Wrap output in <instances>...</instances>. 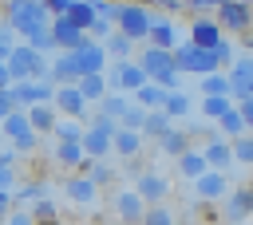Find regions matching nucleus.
Returning a JSON list of instances; mask_svg holds the SVG:
<instances>
[{"mask_svg":"<svg viewBox=\"0 0 253 225\" xmlns=\"http://www.w3.org/2000/svg\"><path fill=\"white\" fill-rule=\"evenodd\" d=\"M115 213H119V221H126V225H142L146 201L138 197V189H123V193L115 197Z\"/></svg>","mask_w":253,"mask_h":225,"instance_id":"17","label":"nucleus"},{"mask_svg":"<svg viewBox=\"0 0 253 225\" xmlns=\"http://www.w3.org/2000/svg\"><path fill=\"white\" fill-rule=\"evenodd\" d=\"M170 126H174V118H170L166 111H150V114H146V126H142V134H150V138H162Z\"/></svg>","mask_w":253,"mask_h":225,"instance_id":"38","label":"nucleus"},{"mask_svg":"<svg viewBox=\"0 0 253 225\" xmlns=\"http://www.w3.org/2000/svg\"><path fill=\"white\" fill-rule=\"evenodd\" d=\"M12 87V71H8V63L0 59V91H8Z\"/></svg>","mask_w":253,"mask_h":225,"instance_id":"56","label":"nucleus"},{"mask_svg":"<svg viewBox=\"0 0 253 225\" xmlns=\"http://www.w3.org/2000/svg\"><path fill=\"white\" fill-rule=\"evenodd\" d=\"M12 4H40V0H12Z\"/></svg>","mask_w":253,"mask_h":225,"instance_id":"58","label":"nucleus"},{"mask_svg":"<svg viewBox=\"0 0 253 225\" xmlns=\"http://www.w3.org/2000/svg\"><path fill=\"white\" fill-rule=\"evenodd\" d=\"M12 47H16V32H12V24L4 20V24H0V59H8Z\"/></svg>","mask_w":253,"mask_h":225,"instance_id":"46","label":"nucleus"},{"mask_svg":"<svg viewBox=\"0 0 253 225\" xmlns=\"http://www.w3.org/2000/svg\"><path fill=\"white\" fill-rule=\"evenodd\" d=\"M103 75H107V87H111V91H123V95H134L138 87L150 83L146 71L138 67V59H123V63H115V67L103 71Z\"/></svg>","mask_w":253,"mask_h":225,"instance_id":"6","label":"nucleus"},{"mask_svg":"<svg viewBox=\"0 0 253 225\" xmlns=\"http://www.w3.org/2000/svg\"><path fill=\"white\" fill-rule=\"evenodd\" d=\"M67 20L75 24V28H83V32H91L95 24H99V12L87 4V0H79V4H71V12H67Z\"/></svg>","mask_w":253,"mask_h":225,"instance_id":"32","label":"nucleus"},{"mask_svg":"<svg viewBox=\"0 0 253 225\" xmlns=\"http://www.w3.org/2000/svg\"><path fill=\"white\" fill-rule=\"evenodd\" d=\"M229 83H233V103L253 99V51L249 55H237L229 63Z\"/></svg>","mask_w":253,"mask_h":225,"instance_id":"9","label":"nucleus"},{"mask_svg":"<svg viewBox=\"0 0 253 225\" xmlns=\"http://www.w3.org/2000/svg\"><path fill=\"white\" fill-rule=\"evenodd\" d=\"M190 150V134L182 130V126H170L162 138H158V154H170V158H182Z\"/></svg>","mask_w":253,"mask_h":225,"instance_id":"22","label":"nucleus"},{"mask_svg":"<svg viewBox=\"0 0 253 225\" xmlns=\"http://www.w3.org/2000/svg\"><path fill=\"white\" fill-rule=\"evenodd\" d=\"M55 138H59V142H83V126H79L75 118H59V122H55Z\"/></svg>","mask_w":253,"mask_h":225,"instance_id":"42","label":"nucleus"},{"mask_svg":"<svg viewBox=\"0 0 253 225\" xmlns=\"http://www.w3.org/2000/svg\"><path fill=\"white\" fill-rule=\"evenodd\" d=\"M75 55V63H79V75H103V67H107V47L99 43V39H87L83 47H75L71 51Z\"/></svg>","mask_w":253,"mask_h":225,"instance_id":"11","label":"nucleus"},{"mask_svg":"<svg viewBox=\"0 0 253 225\" xmlns=\"http://www.w3.org/2000/svg\"><path fill=\"white\" fill-rule=\"evenodd\" d=\"M8 225H36V221H32V209H28V213H24V209H12Z\"/></svg>","mask_w":253,"mask_h":225,"instance_id":"54","label":"nucleus"},{"mask_svg":"<svg viewBox=\"0 0 253 225\" xmlns=\"http://www.w3.org/2000/svg\"><path fill=\"white\" fill-rule=\"evenodd\" d=\"M12 201H16V197H12V189H0V217H4V221L12 217Z\"/></svg>","mask_w":253,"mask_h":225,"instance_id":"53","label":"nucleus"},{"mask_svg":"<svg viewBox=\"0 0 253 225\" xmlns=\"http://www.w3.org/2000/svg\"><path fill=\"white\" fill-rule=\"evenodd\" d=\"M28 122H32V130L36 134H43V130H55V111L47 107V103H40V107H28Z\"/></svg>","mask_w":253,"mask_h":225,"instance_id":"31","label":"nucleus"},{"mask_svg":"<svg viewBox=\"0 0 253 225\" xmlns=\"http://www.w3.org/2000/svg\"><path fill=\"white\" fill-rule=\"evenodd\" d=\"M12 111H20V107H16V99H12V91H0V122H4Z\"/></svg>","mask_w":253,"mask_h":225,"instance_id":"49","label":"nucleus"},{"mask_svg":"<svg viewBox=\"0 0 253 225\" xmlns=\"http://www.w3.org/2000/svg\"><path fill=\"white\" fill-rule=\"evenodd\" d=\"M138 67H142L146 79L158 83L162 91H182V71H178V63H174V51L150 43L146 51H138Z\"/></svg>","mask_w":253,"mask_h":225,"instance_id":"1","label":"nucleus"},{"mask_svg":"<svg viewBox=\"0 0 253 225\" xmlns=\"http://www.w3.org/2000/svg\"><path fill=\"white\" fill-rule=\"evenodd\" d=\"M0 162H4V166H12V162H16V150H0Z\"/></svg>","mask_w":253,"mask_h":225,"instance_id":"57","label":"nucleus"},{"mask_svg":"<svg viewBox=\"0 0 253 225\" xmlns=\"http://www.w3.org/2000/svg\"><path fill=\"white\" fill-rule=\"evenodd\" d=\"M83 174H87L95 186H107V182H111V166H107L103 158H87V162H83Z\"/></svg>","mask_w":253,"mask_h":225,"instance_id":"40","label":"nucleus"},{"mask_svg":"<svg viewBox=\"0 0 253 225\" xmlns=\"http://www.w3.org/2000/svg\"><path fill=\"white\" fill-rule=\"evenodd\" d=\"M178 170H182V178H190V182H198V178H202V174L210 170V162H206V154H202V146H198V150L190 146V150H186V154L178 158Z\"/></svg>","mask_w":253,"mask_h":225,"instance_id":"25","label":"nucleus"},{"mask_svg":"<svg viewBox=\"0 0 253 225\" xmlns=\"http://www.w3.org/2000/svg\"><path fill=\"white\" fill-rule=\"evenodd\" d=\"M142 225H174V213H170L166 205H146Z\"/></svg>","mask_w":253,"mask_h":225,"instance_id":"44","label":"nucleus"},{"mask_svg":"<svg viewBox=\"0 0 253 225\" xmlns=\"http://www.w3.org/2000/svg\"><path fill=\"white\" fill-rule=\"evenodd\" d=\"M51 79L59 83V87H67V83H79L83 75H79V63H75V55L71 51H59L55 55V63H51Z\"/></svg>","mask_w":253,"mask_h":225,"instance_id":"21","label":"nucleus"},{"mask_svg":"<svg viewBox=\"0 0 253 225\" xmlns=\"http://www.w3.org/2000/svg\"><path fill=\"white\" fill-rule=\"evenodd\" d=\"M55 162H59V166H67V170H79V166L87 162L83 142H59V146H55Z\"/></svg>","mask_w":253,"mask_h":225,"instance_id":"30","label":"nucleus"},{"mask_svg":"<svg viewBox=\"0 0 253 225\" xmlns=\"http://www.w3.org/2000/svg\"><path fill=\"white\" fill-rule=\"evenodd\" d=\"M103 47H107V55H111L115 63H123V59H130V55H134V39H130V36H123V32H111V36L103 39Z\"/></svg>","mask_w":253,"mask_h":225,"instance_id":"27","label":"nucleus"},{"mask_svg":"<svg viewBox=\"0 0 253 225\" xmlns=\"http://www.w3.org/2000/svg\"><path fill=\"white\" fill-rule=\"evenodd\" d=\"M233 162H245V166H253V134H241V138H233Z\"/></svg>","mask_w":253,"mask_h":225,"instance_id":"43","label":"nucleus"},{"mask_svg":"<svg viewBox=\"0 0 253 225\" xmlns=\"http://www.w3.org/2000/svg\"><path fill=\"white\" fill-rule=\"evenodd\" d=\"M91 126H95V130H103V134H115V130H119V118H111V114H95V118H91Z\"/></svg>","mask_w":253,"mask_h":225,"instance_id":"48","label":"nucleus"},{"mask_svg":"<svg viewBox=\"0 0 253 225\" xmlns=\"http://www.w3.org/2000/svg\"><path fill=\"white\" fill-rule=\"evenodd\" d=\"M237 111L245 114V122H249V130H253V99H241V103H237Z\"/></svg>","mask_w":253,"mask_h":225,"instance_id":"55","label":"nucleus"},{"mask_svg":"<svg viewBox=\"0 0 253 225\" xmlns=\"http://www.w3.org/2000/svg\"><path fill=\"white\" fill-rule=\"evenodd\" d=\"M12 146H16V154H32V150L40 146V134H36V130H28V134H20Z\"/></svg>","mask_w":253,"mask_h":225,"instance_id":"47","label":"nucleus"},{"mask_svg":"<svg viewBox=\"0 0 253 225\" xmlns=\"http://www.w3.org/2000/svg\"><path fill=\"white\" fill-rule=\"evenodd\" d=\"M217 134H221V138H229V142H233V138H241V134H249L245 114H241L237 107H233V111H225V114L217 118Z\"/></svg>","mask_w":253,"mask_h":225,"instance_id":"23","label":"nucleus"},{"mask_svg":"<svg viewBox=\"0 0 253 225\" xmlns=\"http://www.w3.org/2000/svg\"><path fill=\"white\" fill-rule=\"evenodd\" d=\"M111 138H115V134H103V130L87 126V130H83V150H87V158H103V154H111Z\"/></svg>","mask_w":253,"mask_h":225,"instance_id":"29","label":"nucleus"},{"mask_svg":"<svg viewBox=\"0 0 253 225\" xmlns=\"http://www.w3.org/2000/svg\"><path fill=\"white\" fill-rule=\"evenodd\" d=\"M202 154H206L210 170H225V166L233 162V142H229V138H210V142L202 146Z\"/></svg>","mask_w":253,"mask_h":225,"instance_id":"20","label":"nucleus"},{"mask_svg":"<svg viewBox=\"0 0 253 225\" xmlns=\"http://www.w3.org/2000/svg\"><path fill=\"white\" fill-rule=\"evenodd\" d=\"M174 63H178L182 75H213V71H221L217 51L198 47V43H190V39H182V43L174 47Z\"/></svg>","mask_w":253,"mask_h":225,"instance_id":"5","label":"nucleus"},{"mask_svg":"<svg viewBox=\"0 0 253 225\" xmlns=\"http://www.w3.org/2000/svg\"><path fill=\"white\" fill-rule=\"evenodd\" d=\"M4 63H8V71H12V83H28V79H32V83H55V79H51V67L43 63V55H40L36 47H28V43H16Z\"/></svg>","mask_w":253,"mask_h":225,"instance_id":"2","label":"nucleus"},{"mask_svg":"<svg viewBox=\"0 0 253 225\" xmlns=\"http://www.w3.org/2000/svg\"><path fill=\"white\" fill-rule=\"evenodd\" d=\"M150 4H154L162 16H170V12H182V8H186V0H150Z\"/></svg>","mask_w":253,"mask_h":225,"instance_id":"50","label":"nucleus"},{"mask_svg":"<svg viewBox=\"0 0 253 225\" xmlns=\"http://www.w3.org/2000/svg\"><path fill=\"white\" fill-rule=\"evenodd\" d=\"M51 39H55V51H75V47H83L91 36H87L83 28H75L67 16H55V20H51Z\"/></svg>","mask_w":253,"mask_h":225,"instance_id":"10","label":"nucleus"},{"mask_svg":"<svg viewBox=\"0 0 253 225\" xmlns=\"http://www.w3.org/2000/svg\"><path fill=\"white\" fill-rule=\"evenodd\" d=\"M249 213H253V186L229 189V193H225V221H229V225H241Z\"/></svg>","mask_w":253,"mask_h":225,"instance_id":"14","label":"nucleus"},{"mask_svg":"<svg viewBox=\"0 0 253 225\" xmlns=\"http://www.w3.org/2000/svg\"><path fill=\"white\" fill-rule=\"evenodd\" d=\"M166 95H170V91H162L158 83H146V87H138L130 99H134L138 107H146V111H162V107H166Z\"/></svg>","mask_w":253,"mask_h":225,"instance_id":"28","label":"nucleus"},{"mask_svg":"<svg viewBox=\"0 0 253 225\" xmlns=\"http://www.w3.org/2000/svg\"><path fill=\"white\" fill-rule=\"evenodd\" d=\"M150 43L154 47H166V51H174L182 39H178V24L170 20V16H154V28H150Z\"/></svg>","mask_w":253,"mask_h":225,"instance_id":"18","label":"nucleus"},{"mask_svg":"<svg viewBox=\"0 0 253 225\" xmlns=\"http://www.w3.org/2000/svg\"><path fill=\"white\" fill-rule=\"evenodd\" d=\"M245 4H253V0H245Z\"/></svg>","mask_w":253,"mask_h":225,"instance_id":"59","label":"nucleus"},{"mask_svg":"<svg viewBox=\"0 0 253 225\" xmlns=\"http://www.w3.org/2000/svg\"><path fill=\"white\" fill-rule=\"evenodd\" d=\"M225 36H221V24L213 20V16H194L190 20V43H198V47H217Z\"/></svg>","mask_w":253,"mask_h":225,"instance_id":"12","label":"nucleus"},{"mask_svg":"<svg viewBox=\"0 0 253 225\" xmlns=\"http://www.w3.org/2000/svg\"><path fill=\"white\" fill-rule=\"evenodd\" d=\"M51 12H47V4L40 0V4H12L8 0V24H12V32L20 36V39H32L36 32H47L51 28Z\"/></svg>","mask_w":253,"mask_h":225,"instance_id":"3","label":"nucleus"},{"mask_svg":"<svg viewBox=\"0 0 253 225\" xmlns=\"http://www.w3.org/2000/svg\"><path fill=\"white\" fill-rule=\"evenodd\" d=\"M213 20L221 24V32H249L253 28V4L245 0H229L213 12Z\"/></svg>","mask_w":253,"mask_h":225,"instance_id":"7","label":"nucleus"},{"mask_svg":"<svg viewBox=\"0 0 253 225\" xmlns=\"http://www.w3.org/2000/svg\"><path fill=\"white\" fill-rule=\"evenodd\" d=\"M75 87H79V91H83V99H87V103H95V107H99V103L111 95V87H107V75H83Z\"/></svg>","mask_w":253,"mask_h":225,"instance_id":"26","label":"nucleus"},{"mask_svg":"<svg viewBox=\"0 0 253 225\" xmlns=\"http://www.w3.org/2000/svg\"><path fill=\"white\" fill-rule=\"evenodd\" d=\"M202 95L213 99V95H233V83L225 71H213V75H202Z\"/></svg>","mask_w":253,"mask_h":225,"instance_id":"33","label":"nucleus"},{"mask_svg":"<svg viewBox=\"0 0 253 225\" xmlns=\"http://www.w3.org/2000/svg\"><path fill=\"white\" fill-rule=\"evenodd\" d=\"M190 107H194V103H190V91H170L162 111H166L170 118H190Z\"/></svg>","mask_w":253,"mask_h":225,"instance_id":"35","label":"nucleus"},{"mask_svg":"<svg viewBox=\"0 0 253 225\" xmlns=\"http://www.w3.org/2000/svg\"><path fill=\"white\" fill-rule=\"evenodd\" d=\"M134 189H138V197H142L146 205H162V197L170 193V182H166L158 170H146V174L134 178Z\"/></svg>","mask_w":253,"mask_h":225,"instance_id":"13","label":"nucleus"},{"mask_svg":"<svg viewBox=\"0 0 253 225\" xmlns=\"http://www.w3.org/2000/svg\"><path fill=\"white\" fill-rule=\"evenodd\" d=\"M12 197H16V201H32V205H36V201H43V197H47V182H28V186L12 189Z\"/></svg>","mask_w":253,"mask_h":225,"instance_id":"41","label":"nucleus"},{"mask_svg":"<svg viewBox=\"0 0 253 225\" xmlns=\"http://www.w3.org/2000/svg\"><path fill=\"white\" fill-rule=\"evenodd\" d=\"M95 189H99V186H95L87 174H71V178L63 182V193H67L75 205H91V201H95Z\"/></svg>","mask_w":253,"mask_h":225,"instance_id":"19","label":"nucleus"},{"mask_svg":"<svg viewBox=\"0 0 253 225\" xmlns=\"http://www.w3.org/2000/svg\"><path fill=\"white\" fill-rule=\"evenodd\" d=\"M0 189H16V174H12V166H4V162H0Z\"/></svg>","mask_w":253,"mask_h":225,"instance_id":"52","label":"nucleus"},{"mask_svg":"<svg viewBox=\"0 0 253 225\" xmlns=\"http://www.w3.org/2000/svg\"><path fill=\"white\" fill-rule=\"evenodd\" d=\"M0 130H4V134H8L12 142H16L20 134H28V130H32V122H28V111H12V114H8L4 122H0Z\"/></svg>","mask_w":253,"mask_h":225,"instance_id":"37","label":"nucleus"},{"mask_svg":"<svg viewBox=\"0 0 253 225\" xmlns=\"http://www.w3.org/2000/svg\"><path fill=\"white\" fill-rule=\"evenodd\" d=\"M51 103H55V107H59V114H67V118H83V111L91 107L75 83H67V87H55V99H51Z\"/></svg>","mask_w":253,"mask_h":225,"instance_id":"15","label":"nucleus"},{"mask_svg":"<svg viewBox=\"0 0 253 225\" xmlns=\"http://www.w3.org/2000/svg\"><path fill=\"white\" fill-rule=\"evenodd\" d=\"M43 4H47V12H51V16H67V12H71V4H79V0H43Z\"/></svg>","mask_w":253,"mask_h":225,"instance_id":"51","label":"nucleus"},{"mask_svg":"<svg viewBox=\"0 0 253 225\" xmlns=\"http://www.w3.org/2000/svg\"><path fill=\"white\" fill-rule=\"evenodd\" d=\"M130 103H134L130 95H123V91H111V95H107V99L99 103V114H111V118H123Z\"/></svg>","mask_w":253,"mask_h":225,"instance_id":"34","label":"nucleus"},{"mask_svg":"<svg viewBox=\"0 0 253 225\" xmlns=\"http://www.w3.org/2000/svg\"><path fill=\"white\" fill-rule=\"evenodd\" d=\"M32 221H36V225H55V205H51L47 197L36 201V205H32Z\"/></svg>","mask_w":253,"mask_h":225,"instance_id":"45","label":"nucleus"},{"mask_svg":"<svg viewBox=\"0 0 253 225\" xmlns=\"http://www.w3.org/2000/svg\"><path fill=\"white\" fill-rule=\"evenodd\" d=\"M194 193L202 201H221L229 193V182H225V170H206L198 182H194Z\"/></svg>","mask_w":253,"mask_h":225,"instance_id":"16","label":"nucleus"},{"mask_svg":"<svg viewBox=\"0 0 253 225\" xmlns=\"http://www.w3.org/2000/svg\"><path fill=\"white\" fill-rule=\"evenodd\" d=\"M237 103H233V95H213V99H202V114L210 118V122H217L225 111H233Z\"/></svg>","mask_w":253,"mask_h":225,"instance_id":"36","label":"nucleus"},{"mask_svg":"<svg viewBox=\"0 0 253 225\" xmlns=\"http://www.w3.org/2000/svg\"><path fill=\"white\" fill-rule=\"evenodd\" d=\"M146 114H150L146 107H138V103H130V107H126V114L119 118V126H123V130H142V126H146Z\"/></svg>","mask_w":253,"mask_h":225,"instance_id":"39","label":"nucleus"},{"mask_svg":"<svg viewBox=\"0 0 253 225\" xmlns=\"http://www.w3.org/2000/svg\"><path fill=\"white\" fill-rule=\"evenodd\" d=\"M111 150L115 154H123V158H134L138 150H142V130H115V138H111Z\"/></svg>","mask_w":253,"mask_h":225,"instance_id":"24","label":"nucleus"},{"mask_svg":"<svg viewBox=\"0 0 253 225\" xmlns=\"http://www.w3.org/2000/svg\"><path fill=\"white\" fill-rule=\"evenodd\" d=\"M12 91V99H16V107L20 111H28V107H40V103H51L55 99V83H12L8 87Z\"/></svg>","mask_w":253,"mask_h":225,"instance_id":"8","label":"nucleus"},{"mask_svg":"<svg viewBox=\"0 0 253 225\" xmlns=\"http://www.w3.org/2000/svg\"><path fill=\"white\" fill-rule=\"evenodd\" d=\"M150 28H154V12H150L146 4H138V0H123V4H119V12H115V32H123V36H130V39L138 43V39H150Z\"/></svg>","mask_w":253,"mask_h":225,"instance_id":"4","label":"nucleus"}]
</instances>
